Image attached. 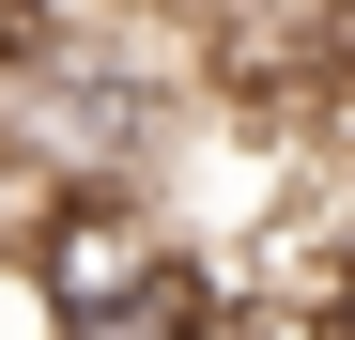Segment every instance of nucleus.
<instances>
[{
    "label": "nucleus",
    "mask_w": 355,
    "mask_h": 340,
    "mask_svg": "<svg viewBox=\"0 0 355 340\" xmlns=\"http://www.w3.org/2000/svg\"><path fill=\"white\" fill-rule=\"evenodd\" d=\"M16 294H31L46 340H216L232 325V263L155 186H62L16 232Z\"/></svg>",
    "instance_id": "1"
},
{
    "label": "nucleus",
    "mask_w": 355,
    "mask_h": 340,
    "mask_svg": "<svg viewBox=\"0 0 355 340\" xmlns=\"http://www.w3.org/2000/svg\"><path fill=\"white\" fill-rule=\"evenodd\" d=\"M216 340H324V309H263V294H232V325Z\"/></svg>",
    "instance_id": "2"
},
{
    "label": "nucleus",
    "mask_w": 355,
    "mask_h": 340,
    "mask_svg": "<svg viewBox=\"0 0 355 340\" xmlns=\"http://www.w3.org/2000/svg\"><path fill=\"white\" fill-rule=\"evenodd\" d=\"M324 340H355V263H340V278H324Z\"/></svg>",
    "instance_id": "3"
},
{
    "label": "nucleus",
    "mask_w": 355,
    "mask_h": 340,
    "mask_svg": "<svg viewBox=\"0 0 355 340\" xmlns=\"http://www.w3.org/2000/svg\"><path fill=\"white\" fill-rule=\"evenodd\" d=\"M0 16H16V0H0Z\"/></svg>",
    "instance_id": "4"
}]
</instances>
